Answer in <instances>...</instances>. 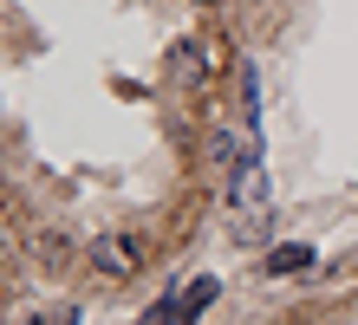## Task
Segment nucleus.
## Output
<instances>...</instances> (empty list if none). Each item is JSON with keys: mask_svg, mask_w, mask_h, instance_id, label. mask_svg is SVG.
<instances>
[{"mask_svg": "<svg viewBox=\"0 0 358 325\" xmlns=\"http://www.w3.org/2000/svg\"><path fill=\"white\" fill-rule=\"evenodd\" d=\"M85 254H92V267H98L104 280H131V273L143 267V234H131V228L98 234V241H92Z\"/></svg>", "mask_w": 358, "mask_h": 325, "instance_id": "1", "label": "nucleus"}, {"mask_svg": "<svg viewBox=\"0 0 358 325\" xmlns=\"http://www.w3.org/2000/svg\"><path fill=\"white\" fill-rule=\"evenodd\" d=\"M228 202H235V208H255L261 202V163H255V150L228 169Z\"/></svg>", "mask_w": 358, "mask_h": 325, "instance_id": "2", "label": "nucleus"}, {"mask_svg": "<svg viewBox=\"0 0 358 325\" xmlns=\"http://www.w3.org/2000/svg\"><path fill=\"white\" fill-rule=\"evenodd\" d=\"M33 260H39L46 273H59V267L72 260V241H66L59 228H33Z\"/></svg>", "mask_w": 358, "mask_h": 325, "instance_id": "3", "label": "nucleus"}, {"mask_svg": "<svg viewBox=\"0 0 358 325\" xmlns=\"http://www.w3.org/2000/svg\"><path fill=\"white\" fill-rule=\"evenodd\" d=\"M306 267H313V247H306V241H280V247L267 254V273H273V280H287V273H306Z\"/></svg>", "mask_w": 358, "mask_h": 325, "instance_id": "4", "label": "nucleus"}, {"mask_svg": "<svg viewBox=\"0 0 358 325\" xmlns=\"http://www.w3.org/2000/svg\"><path fill=\"white\" fill-rule=\"evenodd\" d=\"M176 65H182V72H215V65H222V46H215V39H182Z\"/></svg>", "mask_w": 358, "mask_h": 325, "instance_id": "5", "label": "nucleus"}, {"mask_svg": "<svg viewBox=\"0 0 358 325\" xmlns=\"http://www.w3.org/2000/svg\"><path fill=\"white\" fill-rule=\"evenodd\" d=\"M215 293H222V280H215V273H202V280H189V287L176 293V306H182V319H196V312H202V306H208V299H215Z\"/></svg>", "mask_w": 358, "mask_h": 325, "instance_id": "6", "label": "nucleus"}, {"mask_svg": "<svg viewBox=\"0 0 358 325\" xmlns=\"http://www.w3.org/2000/svg\"><path fill=\"white\" fill-rule=\"evenodd\" d=\"M137 325H182V306H176V293H170V299H157V306L143 312Z\"/></svg>", "mask_w": 358, "mask_h": 325, "instance_id": "7", "label": "nucleus"}, {"mask_svg": "<svg viewBox=\"0 0 358 325\" xmlns=\"http://www.w3.org/2000/svg\"><path fill=\"white\" fill-rule=\"evenodd\" d=\"M196 7H208V0H196Z\"/></svg>", "mask_w": 358, "mask_h": 325, "instance_id": "8", "label": "nucleus"}]
</instances>
